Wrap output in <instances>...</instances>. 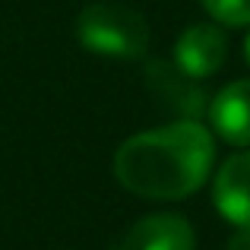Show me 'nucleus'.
<instances>
[{
  "label": "nucleus",
  "instance_id": "20e7f679",
  "mask_svg": "<svg viewBox=\"0 0 250 250\" xmlns=\"http://www.w3.org/2000/svg\"><path fill=\"white\" fill-rule=\"evenodd\" d=\"M146 85L152 95H159L171 111L181 114V121H200L209 108L206 89L196 85V80H190L174 61H162L152 57L146 63Z\"/></svg>",
  "mask_w": 250,
  "mask_h": 250
},
{
  "label": "nucleus",
  "instance_id": "0eeeda50",
  "mask_svg": "<svg viewBox=\"0 0 250 250\" xmlns=\"http://www.w3.org/2000/svg\"><path fill=\"white\" fill-rule=\"evenodd\" d=\"M209 127L231 146H250V80H234L209 98Z\"/></svg>",
  "mask_w": 250,
  "mask_h": 250
},
{
  "label": "nucleus",
  "instance_id": "423d86ee",
  "mask_svg": "<svg viewBox=\"0 0 250 250\" xmlns=\"http://www.w3.org/2000/svg\"><path fill=\"white\" fill-rule=\"evenodd\" d=\"M212 203L234 228H250V146L219 165L212 181Z\"/></svg>",
  "mask_w": 250,
  "mask_h": 250
},
{
  "label": "nucleus",
  "instance_id": "1a4fd4ad",
  "mask_svg": "<svg viewBox=\"0 0 250 250\" xmlns=\"http://www.w3.org/2000/svg\"><path fill=\"white\" fill-rule=\"evenodd\" d=\"M228 250H250V228H238L228 241Z\"/></svg>",
  "mask_w": 250,
  "mask_h": 250
},
{
  "label": "nucleus",
  "instance_id": "6e6552de",
  "mask_svg": "<svg viewBox=\"0 0 250 250\" xmlns=\"http://www.w3.org/2000/svg\"><path fill=\"white\" fill-rule=\"evenodd\" d=\"M200 3L219 25H228V29L250 25V0H200Z\"/></svg>",
  "mask_w": 250,
  "mask_h": 250
},
{
  "label": "nucleus",
  "instance_id": "9d476101",
  "mask_svg": "<svg viewBox=\"0 0 250 250\" xmlns=\"http://www.w3.org/2000/svg\"><path fill=\"white\" fill-rule=\"evenodd\" d=\"M244 57H247V63H250V35H247V42H244Z\"/></svg>",
  "mask_w": 250,
  "mask_h": 250
},
{
  "label": "nucleus",
  "instance_id": "f257e3e1",
  "mask_svg": "<svg viewBox=\"0 0 250 250\" xmlns=\"http://www.w3.org/2000/svg\"><path fill=\"white\" fill-rule=\"evenodd\" d=\"M215 168V133L200 121H174L133 133L114 152V177L140 200H187Z\"/></svg>",
  "mask_w": 250,
  "mask_h": 250
},
{
  "label": "nucleus",
  "instance_id": "39448f33",
  "mask_svg": "<svg viewBox=\"0 0 250 250\" xmlns=\"http://www.w3.org/2000/svg\"><path fill=\"white\" fill-rule=\"evenodd\" d=\"M228 57V42L219 22H196L181 32L174 44V63L190 80H206L219 73Z\"/></svg>",
  "mask_w": 250,
  "mask_h": 250
},
{
  "label": "nucleus",
  "instance_id": "7ed1b4c3",
  "mask_svg": "<svg viewBox=\"0 0 250 250\" xmlns=\"http://www.w3.org/2000/svg\"><path fill=\"white\" fill-rule=\"evenodd\" d=\"M108 250H196V231L184 215L155 212L136 219Z\"/></svg>",
  "mask_w": 250,
  "mask_h": 250
},
{
  "label": "nucleus",
  "instance_id": "f03ea898",
  "mask_svg": "<svg viewBox=\"0 0 250 250\" xmlns=\"http://www.w3.org/2000/svg\"><path fill=\"white\" fill-rule=\"evenodd\" d=\"M76 38L85 51L102 57H143L149 48V25L133 6L98 0L76 19Z\"/></svg>",
  "mask_w": 250,
  "mask_h": 250
}]
</instances>
